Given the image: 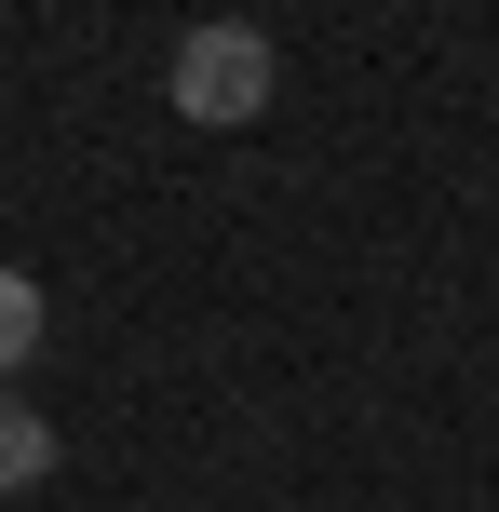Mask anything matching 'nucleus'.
Segmentation results:
<instances>
[{
    "label": "nucleus",
    "mask_w": 499,
    "mask_h": 512,
    "mask_svg": "<svg viewBox=\"0 0 499 512\" xmlns=\"http://www.w3.org/2000/svg\"><path fill=\"white\" fill-rule=\"evenodd\" d=\"M270 81H284V54H270L243 14H203V27L176 41V68H162V95H176V122L230 135V122H257V108H270Z\"/></svg>",
    "instance_id": "obj_1"
},
{
    "label": "nucleus",
    "mask_w": 499,
    "mask_h": 512,
    "mask_svg": "<svg viewBox=\"0 0 499 512\" xmlns=\"http://www.w3.org/2000/svg\"><path fill=\"white\" fill-rule=\"evenodd\" d=\"M41 472H54V418L0 391V499H14V486H41Z\"/></svg>",
    "instance_id": "obj_2"
},
{
    "label": "nucleus",
    "mask_w": 499,
    "mask_h": 512,
    "mask_svg": "<svg viewBox=\"0 0 499 512\" xmlns=\"http://www.w3.org/2000/svg\"><path fill=\"white\" fill-rule=\"evenodd\" d=\"M27 351H41V283H27V270H0V378H14Z\"/></svg>",
    "instance_id": "obj_3"
}]
</instances>
